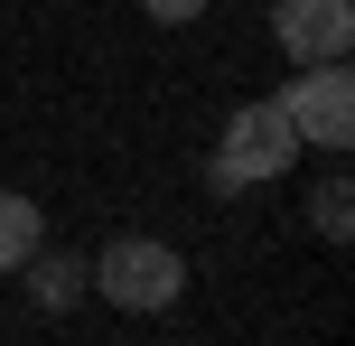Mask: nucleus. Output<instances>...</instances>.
I'll return each instance as SVG.
<instances>
[{"label": "nucleus", "instance_id": "f03ea898", "mask_svg": "<svg viewBox=\"0 0 355 346\" xmlns=\"http://www.w3.org/2000/svg\"><path fill=\"white\" fill-rule=\"evenodd\" d=\"M94 291H103L112 309H131V318H159V309L187 300V262H178V243H159V234H122V243L94 253Z\"/></svg>", "mask_w": 355, "mask_h": 346}, {"label": "nucleus", "instance_id": "20e7f679", "mask_svg": "<svg viewBox=\"0 0 355 346\" xmlns=\"http://www.w3.org/2000/svg\"><path fill=\"white\" fill-rule=\"evenodd\" d=\"M271 37L290 66H337L355 47V0H271Z\"/></svg>", "mask_w": 355, "mask_h": 346}, {"label": "nucleus", "instance_id": "39448f33", "mask_svg": "<svg viewBox=\"0 0 355 346\" xmlns=\"http://www.w3.org/2000/svg\"><path fill=\"white\" fill-rule=\"evenodd\" d=\"M19 281H28V300H37V309L56 318V309H75V291H85L94 272H85V262H75V253H47V243H37V253L19 262Z\"/></svg>", "mask_w": 355, "mask_h": 346}, {"label": "nucleus", "instance_id": "0eeeda50", "mask_svg": "<svg viewBox=\"0 0 355 346\" xmlns=\"http://www.w3.org/2000/svg\"><path fill=\"white\" fill-rule=\"evenodd\" d=\"M309 225H318V243H346V234H355V187H346V168H327V178H318Z\"/></svg>", "mask_w": 355, "mask_h": 346}, {"label": "nucleus", "instance_id": "423d86ee", "mask_svg": "<svg viewBox=\"0 0 355 346\" xmlns=\"http://www.w3.org/2000/svg\"><path fill=\"white\" fill-rule=\"evenodd\" d=\"M47 243V216H37V197H19V187H0V272H19V262Z\"/></svg>", "mask_w": 355, "mask_h": 346}, {"label": "nucleus", "instance_id": "f257e3e1", "mask_svg": "<svg viewBox=\"0 0 355 346\" xmlns=\"http://www.w3.org/2000/svg\"><path fill=\"white\" fill-rule=\"evenodd\" d=\"M300 168V131L281 122V103H234L225 112V141L206 159V187L215 197H243V187H271Z\"/></svg>", "mask_w": 355, "mask_h": 346}, {"label": "nucleus", "instance_id": "6e6552de", "mask_svg": "<svg viewBox=\"0 0 355 346\" xmlns=\"http://www.w3.org/2000/svg\"><path fill=\"white\" fill-rule=\"evenodd\" d=\"M141 10H150V19H159V28H187V19H196V10H206V0H141Z\"/></svg>", "mask_w": 355, "mask_h": 346}, {"label": "nucleus", "instance_id": "7ed1b4c3", "mask_svg": "<svg viewBox=\"0 0 355 346\" xmlns=\"http://www.w3.org/2000/svg\"><path fill=\"white\" fill-rule=\"evenodd\" d=\"M271 103H281V122L300 131V150H346L355 141V75H346V56L337 66H300Z\"/></svg>", "mask_w": 355, "mask_h": 346}]
</instances>
